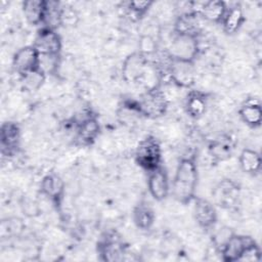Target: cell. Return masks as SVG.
<instances>
[{
    "label": "cell",
    "mask_w": 262,
    "mask_h": 262,
    "mask_svg": "<svg viewBox=\"0 0 262 262\" xmlns=\"http://www.w3.org/2000/svg\"><path fill=\"white\" fill-rule=\"evenodd\" d=\"M147 189L149 194L158 202L164 201L170 192V181L167 170L160 167L147 172Z\"/></svg>",
    "instance_id": "cell-11"
},
{
    "label": "cell",
    "mask_w": 262,
    "mask_h": 262,
    "mask_svg": "<svg viewBox=\"0 0 262 262\" xmlns=\"http://www.w3.org/2000/svg\"><path fill=\"white\" fill-rule=\"evenodd\" d=\"M193 216L199 224L204 229H212L217 222V212L214 205L203 198L195 196L193 199Z\"/></svg>",
    "instance_id": "cell-15"
},
{
    "label": "cell",
    "mask_w": 262,
    "mask_h": 262,
    "mask_svg": "<svg viewBox=\"0 0 262 262\" xmlns=\"http://www.w3.org/2000/svg\"><path fill=\"white\" fill-rule=\"evenodd\" d=\"M261 250L256 242L251 244L243 253L239 261H260Z\"/></svg>",
    "instance_id": "cell-30"
},
{
    "label": "cell",
    "mask_w": 262,
    "mask_h": 262,
    "mask_svg": "<svg viewBox=\"0 0 262 262\" xmlns=\"http://www.w3.org/2000/svg\"><path fill=\"white\" fill-rule=\"evenodd\" d=\"M12 66L15 72L21 77L40 70V55L34 45L20 47L13 55Z\"/></svg>",
    "instance_id": "cell-10"
},
{
    "label": "cell",
    "mask_w": 262,
    "mask_h": 262,
    "mask_svg": "<svg viewBox=\"0 0 262 262\" xmlns=\"http://www.w3.org/2000/svg\"><path fill=\"white\" fill-rule=\"evenodd\" d=\"M195 68L193 62L173 59L170 61L167 69L168 78L181 88H191L195 82Z\"/></svg>",
    "instance_id": "cell-9"
},
{
    "label": "cell",
    "mask_w": 262,
    "mask_h": 262,
    "mask_svg": "<svg viewBox=\"0 0 262 262\" xmlns=\"http://www.w3.org/2000/svg\"><path fill=\"white\" fill-rule=\"evenodd\" d=\"M238 162L242 170L250 175H255L261 169V156L258 151L252 148H244L238 157Z\"/></svg>",
    "instance_id": "cell-25"
},
{
    "label": "cell",
    "mask_w": 262,
    "mask_h": 262,
    "mask_svg": "<svg viewBox=\"0 0 262 262\" xmlns=\"http://www.w3.org/2000/svg\"><path fill=\"white\" fill-rule=\"evenodd\" d=\"M199 171L194 156L182 158L174 174L172 182V193L181 204H189L195 198Z\"/></svg>",
    "instance_id": "cell-1"
},
{
    "label": "cell",
    "mask_w": 262,
    "mask_h": 262,
    "mask_svg": "<svg viewBox=\"0 0 262 262\" xmlns=\"http://www.w3.org/2000/svg\"><path fill=\"white\" fill-rule=\"evenodd\" d=\"M40 55V68L45 74H52L56 71L60 52L61 39L56 31L42 27L33 44Z\"/></svg>",
    "instance_id": "cell-2"
},
{
    "label": "cell",
    "mask_w": 262,
    "mask_h": 262,
    "mask_svg": "<svg viewBox=\"0 0 262 262\" xmlns=\"http://www.w3.org/2000/svg\"><path fill=\"white\" fill-rule=\"evenodd\" d=\"M138 47H139L138 51L147 57V56L156 53V51H157V42L155 41V39L151 36L144 35L140 38L139 43H138Z\"/></svg>",
    "instance_id": "cell-29"
},
{
    "label": "cell",
    "mask_w": 262,
    "mask_h": 262,
    "mask_svg": "<svg viewBox=\"0 0 262 262\" xmlns=\"http://www.w3.org/2000/svg\"><path fill=\"white\" fill-rule=\"evenodd\" d=\"M46 8L44 0H27L23 2V12L29 24L38 26L43 24Z\"/></svg>",
    "instance_id": "cell-24"
},
{
    "label": "cell",
    "mask_w": 262,
    "mask_h": 262,
    "mask_svg": "<svg viewBox=\"0 0 262 262\" xmlns=\"http://www.w3.org/2000/svg\"><path fill=\"white\" fill-rule=\"evenodd\" d=\"M243 122L251 128H258L262 123V107L258 99L250 98L246 100L238 110Z\"/></svg>",
    "instance_id": "cell-19"
},
{
    "label": "cell",
    "mask_w": 262,
    "mask_h": 262,
    "mask_svg": "<svg viewBox=\"0 0 262 262\" xmlns=\"http://www.w3.org/2000/svg\"><path fill=\"white\" fill-rule=\"evenodd\" d=\"M208 105V96L200 90H191L185 99V111L187 115L193 119L201 118Z\"/></svg>",
    "instance_id": "cell-22"
},
{
    "label": "cell",
    "mask_w": 262,
    "mask_h": 262,
    "mask_svg": "<svg viewBox=\"0 0 262 262\" xmlns=\"http://www.w3.org/2000/svg\"><path fill=\"white\" fill-rule=\"evenodd\" d=\"M152 4V1H129L125 4L126 15L133 21L140 20Z\"/></svg>",
    "instance_id": "cell-27"
},
{
    "label": "cell",
    "mask_w": 262,
    "mask_h": 262,
    "mask_svg": "<svg viewBox=\"0 0 262 262\" xmlns=\"http://www.w3.org/2000/svg\"><path fill=\"white\" fill-rule=\"evenodd\" d=\"M246 20L243 7L239 3H235L231 6H227L226 11L224 13V16L220 23V25L223 28V31L228 34H234L236 33L242 26L244 25Z\"/></svg>",
    "instance_id": "cell-20"
},
{
    "label": "cell",
    "mask_w": 262,
    "mask_h": 262,
    "mask_svg": "<svg viewBox=\"0 0 262 262\" xmlns=\"http://www.w3.org/2000/svg\"><path fill=\"white\" fill-rule=\"evenodd\" d=\"M254 242L251 236L232 233L219 250L221 259L226 262L239 261L245 250Z\"/></svg>",
    "instance_id": "cell-13"
},
{
    "label": "cell",
    "mask_w": 262,
    "mask_h": 262,
    "mask_svg": "<svg viewBox=\"0 0 262 262\" xmlns=\"http://www.w3.org/2000/svg\"><path fill=\"white\" fill-rule=\"evenodd\" d=\"M97 252L103 261H122L126 255V245L116 231H108L99 238Z\"/></svg>",
    "instance_id": "cell-7"
},
{
    "label": "cell",
    "mask_w": 262,
    "mask_h": 262,
    "mask_svg": "<svg viewBox=\"0 0 262 262\" xmlns=\"http://www.w3.org/2000/svg\"><path fill=\"white\" fill-rule=\"evenodd\" d=\"M62 24V7L56 1H46L43 26L45 28L56 31Z\"/></svg>",
    "instance_id": "cell-26"
},
{
    "label": "cell",
    "mask_w": 262,
    "mask_h": 262,
    "mask_svg": "<svg viewBox=\"0 0 262 262\" xmlns=\"http://www.w3.org/2000/svg\"><path fill=\"white\" fill-rule=\"evenodd\" d=\"M136 101L142 117L145 118H159L168 108L167 97L159 85L146 89Z\"/></svg>",
    "instance_id": "cell-4"
},
{
    "label": "cell",
    "mask_w": 262,
    "mask_h": 262,
    "mask_svg": "<svg viewBox=\"0 0 262 262\" xmlns=\"http://www.w3.org/2000/svg\"><path fill=\"white\" fill-rule=\"evenodd\" d=\"M75 126V140L80 146H89L95 142L99 133L100 125L97 116L91 110L83 112L82 118L74 119Z\"/></svg>",
    "instance_id": "cell-5"
},
{
    "label": "cell",
    "mask_w": 262,
    "mask_h": 262,
    "mask_svg": "<svg viewBox=\"0 0 262 262\" xmlns=\"http://www.w3.org/2000/svg\"><path fill=\"white\" fill-rule=\"evenodd\" d=\"M150 63L145 55L139 51L129 54L123 61L122 76L126 82L139 83L144 82L147 76Z\"/></svg>",
    "instance_id": "cell-8"
},
{
    "label": "cell",
    "mask_w": 262,
    "mask_h": 262,
    "mask_svg": "<svg viewBox=\"0 0 262 262\" xmlns=\"http://www.w3.org/2000/svg\"><path fill=\"white\" fill-rule=\"evenodd\" d=\"M234 151V142L229 135H220L208 144V154L214 163L225 162Z\"/></svg>",
    "instance_id": "cell-17"
},
{
    "label": "cell",
    "mask_w": 262,
    "mask_h": 262,
    "mask_svg": "<svg viewBox=\"0 0 262 262\" xmlns=\"http://www.w3.org/2000/svg\"><path fill=\"white\" fill-rule=\"evenodd\" d=\"M20 128L14 122H4L0 131V146L3 157H11L19 148L20 145Z\"/></svg>",
    "instance_id": "cell-12"
},
{
    "label": "cell",
    "mask_w": 262,
    "mask_h": 262,
    "mask_svg": "<svg viewBox=\"0 0 262 262\" xmlns=\"http://www.w3.org/2000/svg\"><path fill=\"white\" fill-rule=\"evenodd\" d=\"M45 77L46 74L40 69L21 77V81L25 83V86L30 90H38L44 83Z\"/></svg>",
    "instance_id": "cell-28"
},
{
    "label": "cell",
    "mask_w": 262,
    "mask_h": 262,
    "mask_svg": "<svg viewBox=\"0 0 262 262\" xmlns=\"http://www.w3.org/2000/svg\"><path fill=\"white\" fill-rule=\"evenodd\" d=\"M201 16L195 11H186L180 14L174 25V33L199 37Z\"/></svg>",
    "instance_id": "cell-18"
},
{
    "label": "cell",
    "mask_w": 262,
    "mask_h": 262,
    "mask_svg": "<svg viewBox=\"0 0 262 262\" xmlns=\"http://www.w3.org/2000/svg\"><path fill=\"white\" fill-rule=\"evenodd\" d=\"M226 8L227 5L225 2L220 0H210L202 3L195 12L202 18L208 21L220 24L224 16Z\"/></svg>",
    "instance_id": "cell-21"
},
{
    "label": "cell",
    "mask_w": 262,
    "mask_h": 262,
    "mask_svg": "<svg viewBox=\"0 0 262 262\" xmlns=\"http://www.w3.org/2000/svg\"><path fill=\"white\" fill-rule=\"evenodd\" d=\"M239 195V187L238 185L230 179L221 180L215 190L214 198L216 204L222 208H231L237 202Z\"/></svg>",
    "instance_id": "cell-16"
},
{
    "label": "cell",
    "mask_w": 262,
    "mask_h": 262,
    "mask_svg": "<svg viewBox=\"0 0 262 262\" xmlns=\"http://www.w3.org/2000/svg\"><path fill=\"white\" fill-rule=\"evenodd\" d=\"M200 51L198 37L174 33L166 52L173 59L193 62Z\"/></svg>",
    "instance_id": "cell-6"
},
{
    "label": "cell",
    "mask_w": 262,
    "mask_h": 262,
    "mask_svg": "<svg viewBox=\"0 0 262 262\" xmlns=\"http://www.w3.org/2000/svg\"><path fill=\"white\" fill-rule=\"evenodd\" d=\"M41 192L56 207L59 208L64 198V182L56 174L45 175L40 184Z\"/></svg>",
    "instance_id": "cell-14"
},
{
    "label": "cell",
    "mask_w": 262,
    "mask_h": 262,
    "mask_svg": "<svg viewBox=\"0 0 262 262\" xmlns=\"http://www.w3.org/2000/svg\"><path fill=\"white\" fill-rule=\"evenodd\" d=\"M155 220V211L147 202L141 201L134 207L133 221L139 229L148 230L154 225Z\"/></svg>",
    "instance_id": "cell-23"
},
{
    "label": "cell",
    "mask_w": 262,
    "mask_h": 262,
    "mask_svg": "<svg viewBox=\"0 0 262 262\" xmlns=\"http://www.w3.org/2000/svg\"><path fill=\"white\" fill-rule=\"evenodd\" d=\"M136 164L146 172H149L162 165V147L159 140L147 135L139 141L135 154Z\"/></svg>",
    "instance_id": "cell-3"
}]
</instances>
